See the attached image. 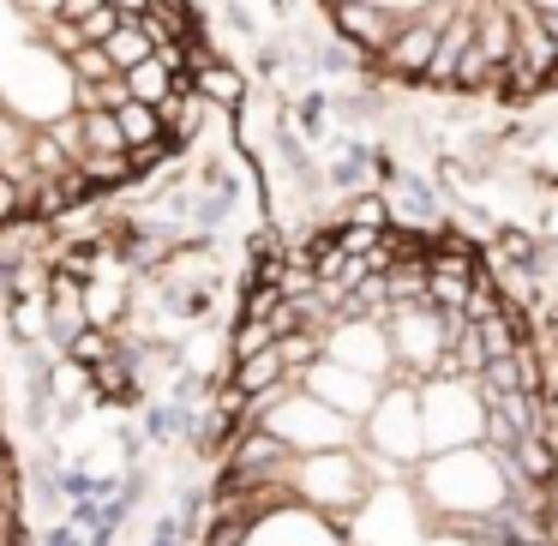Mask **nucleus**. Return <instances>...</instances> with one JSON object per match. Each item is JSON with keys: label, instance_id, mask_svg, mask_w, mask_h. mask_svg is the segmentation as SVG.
I'll return each mask as SVG.
<instances>
[{"label": "nucleus", "instance_id": "nucleus-1", "mask_svg": "<svg viewBox=\"0 0 558 546\" xmlns=\"http://www.w3.org/2000/svg\"><path fill=\"white\" fill-rule=\"evenodd\" d=\"M181 546H558V390L469 241L337 222L253 270Z\"/></svg>", "mask_w": 558, "mask_h": 546}, {"label": "nucleus", "instance_id": "nucleus-2", "mask_svg": "<svg viewBox=\"0 0 558 546\" xmlns=\"http://www.w3.org/2000/svg\"><path fill=\"white\" fill-rule=\"evenodd\" d=\"M198 66L181 0H0V229L138 181L126 109L193 121Z\"/></svg>", "mask_w": 558, "mask_h": 546}]
</instances>
